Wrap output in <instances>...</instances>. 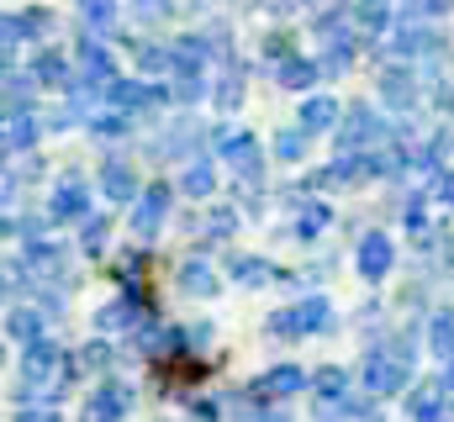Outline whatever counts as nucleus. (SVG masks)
Instances as JSON below:
<instances>
[{
  "mask_svg": "<svg viewBox=\"0 0 454 422\" xmlns=\"http://www.w3.org/2000/svg\"><path fill=\"white\" fill-rule=\"evenodd\" d=\"M407 380H412V359L407 354H396V348L364 354V391L370 396H396V391H407Z\"/></svg>",
  "mask_w": 454,
  "mask_h": 422,
  "instance_id": "1",
  "label": "nucleus"
},
{
  "mask_svg": "<svg viewBox=\"0 0 454 422\" xmlns=\"http://www.w3.org/2000/svg\"><path fill=\"white\" fill-rule=\"evenodd\" d=\"M339 148L343 153H354V148H386V121L370 111V106H354L348 116H343V127H339Z\"/></svg>",
  "mask_w": 454,
  "mask_h": 422,
  "instance_id": "2",
  "label": "nucleus"
},
{
  "mask_svg": "<svg viewBox=\"0 0 454 422\" xmlns=\"http://www.w3.org/2000/svg\"><path fill=\"white\" fill-rule=\"evenodd\" d=\"M317 327H328V296H301L296 307H286V312L270 316V332H280V338L317 332Z\"/></svg>",
  "mask_w": 454,
  "mask_h": 422,
  "instance_id": "3",
  "label": "nucleus"
},
{
  "mask_svg": "<svg viewBox=\"0 0 454 422\" xmlns=\"http://www.w3.org/2000/svg\"><path fill=\"white\" fill-rule=\"evenodd\" d=\"M106 101L127 116V111L164 106V101H169V90H164V85H143V80H112V85H106Z\"/></svg>",
  "mask_w": 454,
  "mask_h": 422,
  "instance_id": "4",
  "label": "nucleus"
},
{
  "mask_svg": "<svg viewBox=\"0 0 454 422\" xmlns=\"http://www.w3.org/2000/svg\"><path fill=\"white\" fill-rule=\"evenodd\" d=\"M217 143H223V153H227V164L238 169V180H259L264 175V159H259V143L248 137V132H217Z\"/></svg>",
  "mask_w": 454,
  "mask_h": 422,
  "instance_id": "5",
  "label": "nucleus"
},
{
  "mask_svg": "<svg viewBox=\"0 0 454 422\" xmlns=\"http://www.w3.org/2000/svg\"><path fill=\"white\" fill-rule=\"evenodd\" d=\"M21 264H27V275H32V280H53V285H59V280L69 275V259H64V248H59V243H48V238L27 243Z\"/></svg>",
  "mask_w": 454,
  "mask_h": 422,
  "instance_id": "6",
  "label": "nucleus"
},
{
  "mask_svg": "<svg viewBox=\"0 0 454 422\" xmlns=\"http://www.w3.org/2000/svg\"><path fill=\"white\" fill-rule=\"evenodd\" d=\"M127 412H132V391H127V386H116V380H106V386L85 402L80 422H121Z\"/></svg>",
  "mask_w": 454,
  "mask_h": 422,
  "instance_id": "7",
  "label": "nucleus"
},
{
  "mask_svg": "<svg viewBox=\"0 0 454 422\" xmlns=\"http://www.w3.org/2000/svg\"><path fill=\"white\" fill-rule=\"evenodd\" d=\"M164 216H169V185L159 180V185H148V191L137 196V211H132V227H137V238H153V232L164 227Z\"/></svg>",
  "mask_w": 454,
  "mask_h": 422,
  "instance_id": "8",
  "label": "nucleus"
},
{
  "mask_svg": "<svg viewBox=\"0 0 454 422\" xmlns=\"http://www.w3.org/2000/svg\"><path fill=\"white\" fill-rule=\"evenodd\" d=\"M74 64H80L85 80H96V85H112L116 80V64H112V53H106L101 37H80V43H74Z\"/></svg>",
  "mask_w": 454,
  "mask_h": 422,
  "instance_id": "9",
  "label": "nucleus"
},
{
  "mask_svg": "<svg viewBox=\"0 0 454 422\" xmlns=\"http://www.w3.org/2000/svg\"><path fill=\"white\" fill-rule=\"evenodd\" d=\"M407 418L412 422H450V391H444V386H418V391H407Z\"/></svg>",
  "mask_w": 454,
  "mask_h": 422,
  "instance_id": "10",
  "label": "nucleus"
},
{
  "mask_svg": "<svg viewBox=\"0 0 454 422\" xmlns=\"http://www.w3.org/2000/svg\"><path fill=\"white\" fill-rule=\"evenodd\" d=\"M391 264H396L391 238H386V232H370V238L359 243V275H364V280H386V275H391Z\"/></svg>",
  "mask_w": 454,
  "mask_h": 422,
  "instance_id": "11",
  "label": "nucleus"
},
{
  "mask_svg": "<svg viewBox=\"0 0 454 422\" xmlns=\"http://www.w3.org/2000/svg\"><path fill=\"white\" fill-rule=\"evenodd\" d=\"M85 211H90V191H85L80 180H64V185L53 191V207H48L53 222H80Z\"/></svg>",
  "mask_w": 454,
  "mask_h": 422,
  "instance_id": "12",
  "label": "nucleus"
},
{
  "mask_svg": "<svg viewBox=\"0 0 454 422\" xmlns=\"http://www.w3.org/2000/svg\"><path fill=\"white\" fill-rule=\"evenodd\" d=\"M169 53H175V80H201V64H207V43L201 37H175Z\"/></svg>",
  "mask_w": 454,
  "mask_h": 422,
  "instance_id": "13",
  "label": "nucleus"
},
{
  "mask_svg": "<svg viewBox=\"0 0 454 422\" xmlns=\"http://www.w3.org/2000/svg\"><path fill=\"white\" fill-rule=\"evenodd\" d=\"M364 175H370V164H364V153H359V159H354V153H343L339 164H328V169H323V175H317L312 185H323V191H343V185H359Z\"/></svg>",
  "mask_w": 454,
  "mask_h": 422,
  "instance_id": "14",
  "label": "nucleus"
},
{
  "mask_svg": "<svg viewBox=\"0 0 454 422\" xmlns=\"http://www.w3.org/2000/svg\"><path fill=\"white\" fill-rule=\"evenodd\" d=\"M32 85H74V80H69V59H64L59 48H43V53L32 59Z\"/></svg>",
  "mask_w": 454,
  "mask_h": 422,
  "instance_id": "15",
  "label": "nucleus"
},
{
  "mask_svg": "<svg viewBox=\"0 0 454 422\" xmlns=\"http://www.w3.org/2000/svg\"><path fill=\"white\" fill-rule=\"evenodd\" d=\"M106 364H112V343L96 338V343H85L80 354H69V380H74V375H101Z\"/></svg>",
  "mask_w": 454,
  "mask_h": 422,
  "instance_id": "16",
  "label": "nucleus"
},
{
  "mask_svg": "<svg viewBox=\"0 0 454 422\" xmlns=\"http://www.w3.org/2000/svg\"><path fill=\"white\" fill-rule=\"evenodd\" d=\"M307 386V375L296 370V364H280V370H270L259 386H254V396H291V391H301Z\"/></svg>",
  "mask_w": 454,
  "mask_h": 422,
  "instance_id": "17",
  "label": "nucleus"
},
{
  "mask_svg": "<svg viewBox=\"0 0 454 422\" xmlns=\"http://www.w3.org/2000/svg\"><path fill=\"white\" fill-rule=\"evenodd\" d=\"M380 96L391 106H412L418 101V80H412V69H386L380 74Z\"/></svg>",
  "mask_w": 454,
  "mask_h": 422,
  "instance_id": "18",
  "label": "nucleus"
},
{
  "mask_svg": "<svg viewBox=\"0 0 454 422\" xmlns=\"http://www.w3.org/2000/svg\"><path fill=\"white\" fill-rule=\"evenodd\" d=\"M180 291H185V296H217V275H212L201 259H185V264H180Z\"/></svg>",
  "mask_w": 454,
  "mask_h": 422,
  "instance_id": "19",
  "label": "nucleus"
},
{
  "mask_svg": "<svg viewBox=\"0 0 454 422\" xmlns=\"http://www.w3.org/2000/svg\"><path fill=\"white\" fill-rule=\"evenodd\" d=\"M5 332H11L16 343H27V348H32V343L43 338V312H37V307H16V312L5 316Z\"/></svg>",
  "mask_w": 454,
  "mask_h": 422,
  "instance_id": "20",
  "label": "nucleus"
},
{
  "mask_svg": "<svg viewBox=\"0 0 454 422\" xmlns=\"http://www.w3.org/2000/svg\"><path fill=\"white\" fill-rule=\"evenodd\" d=\"M339 116H343V111H339L333 96H312V101L301 106V127H307V132H323V127H333Z\"/></svg>",
  "mask_w": 454,
  "mask_h": 422,
  "instance_id": "21",
  "label": "nucleus"
},
{
  "mask_svg": "<svg viewBox=\"0 0 454 422\" xmlns=\"http://www.w3.org/2000/svg\"><path fill=\"white\" fill-rule=\"evenodd\" d=\"M137 312H143V307H132V301H112V307L96 312V327H101V332H132V327H137Z\"/></svg>",
  "mask_w": 454,
  "mask_h": 422,
  "instance_id": "22",
  "label": "nucleus"
},
{
  "mask_svg": "<svg viewBox=\"0 0 454 422\" xmlns=\"http://www.w3.org/2000/svg\"><path fill=\"white\" fill-rule=\"evenodd\" d=\"M32 137H37V111H27V116H5V148H11V153L32 148Z\"/></svg>",
  "mask_w": 454,
  "mask_h": 422,
  "instance_id": "23",
  "label": "nucleus"
},
{
  "mask_svg": "<svg viewBox=\"0 0 454 422\" xmlns=\"http://www.w3.org/2000/svg\"><path fill=\"white\" fill-rule=\"evenodd\" d=\"M312 386H317V402H323V407H328V402L339 407V402H343V391H348V375H343L339 364H323Z\"/></svg>",
  "mask_w": 454,
  "mask_h": 422,
  "instance_id": "24",
  "label": "nucleus"
},
{
  "mask_svg": "<svg viewBox=\"0 0 454 422\" xmlns=\"http://www.w3.org/2000/svg\"><path fill=\"white\" fill-rule=\"evenodd\" d=\"M101 185H106V196H112V201H127V196H143V191H137V175H132L127 164H106Z\"/></svg>",
  "mask_w": 454,
  "mask_h": 422,
  "instance_id": "25",
  "label": "nucleus"
},
{
  "mask_svg": "<svg viewBox=\"0 0 454 422\" xmlns=\"http://www.w3.org/2000/svg\"><path fill=\"white\" fill-rule=\"evenodd\" d=\"M428 348H434L439 359H450V364H454V316L450 312H439L434 322H428Z\"/></svg>",
  "mask_w": 454,
  "mask_h": 422,
  "instance_id": "26",
  "label": "nucleus"
},
{
  "mask_svg": "<svg viewBox=\"0 0 454 422\" xmlns=\"http://www.w3.org/2000/svg\"><path fill=\"white\" fill-rule=\"evenodd\" d=\"M317 74H323V64H312V59H291V64H280V85H286V90H307Z\"/></svg>",
  "mask_w": 454,
  "mask_h": 422,
  "instance_id": "27",
  "label": "nucleus"
},
{
  "mask_svg": "<svg viewBox=\"0 0 454 422\" xmlns=\"http://www.w3.org/2000/svg\"><path fill=\"white\" fill-rule=\"evenodd\" d=\"M227 270H232V280H243V285H264V280H275V270H270L264 259H254V254H238Z\"/></svg>",
  "mask_w": 454,
  "mask_h": 422,
  "instance_id": "28",
  "label": "nucleus"
},
{
  "mask_svg": "<svg viewBox=\"0 0 454 422\" xmlns=\"http://www.w3.org/2000/svg\"><path fill=\"white\" fill-rule=\"evenodd\" d=\"M307 143H312V132H307V127H280V137H275V153H280L286 164H296V159L307 153Z\"/></svg>",
  "mask_w": 454,
  "mask_h": 422,
  "instance_id": "29",
  "label": "nucleus"
},
{
  "mask_svg": "<svg viewBox=\"0 0 454 422\" xmlns=\"http://www.w3.org/2000/svg\"><path fill=\"white\" fill-rule=\"evenodd\" d=\"M439 43H444V37H439V32H423V27H407V32L396 37L402 53H439Z\"/></svg>",
  "mask_w": 454,
  "mask_h": 422,
  "instance_id": "30",
  "label": "nucleus"
},
{
  "mask_svg": "<svg viewBox=\"0 0 454 422\" xmlns=\"http://www.w3.org/2000/svg\"><path fill=\"white\" fill-rule=\"evenodd\" d=\"M180 185H185L191 196H212V191H217V175H212V164H207V159H196V164L185 169V180H180Z\"/></svg>",
  "mask_w": 454,
  "mask_h": 422,
  "instance_id": "31",
  "label": "nucleus"
},
{
  "mask_svg": "<svg viewBox=\"0 0 454 422\" xmlns=\"http://www.w3.org/2000/svg\"><path fill=\"white\" fill-rule=\"evenodd\" d=\"M137 64L148 74H175V53L169 48H137Z\"/></svg>",
  "mask_w": 454,
  "mask_h": 422,
  "instance_id": "32",
  "label": "nucleus"
},
{
  "mask_svg": "<svg viewBox=\"0 0 454 422\" xmlns=\"http://www.w3.org/2000/svg\"><path fill=\"white\" fill-rule=\"evenodd\" d=\"M339 418L343 422H380V407L375 402H339Z\"/></svg>",
  "mask_w": 454,
  "mask_h": 422,
  "instance_id": "33",
  "label": "nucleus"
},
{
  "mask_svg": "<svg viewBox=\"0 0 454 422\" xmlns=\"http://www.w3.org/2000/svg\"><path fill=\"white\" fill-rule=\"evenodd\" d=\"M217 106H223V111H238V106H243V80H238V74H227L223 85H217Z\"/></svg>",
  "mask_w": 454,
  "mask_h": 422,
  "instance_id": "34",
  "label": "nucleus"
},
{
  "mask_svg": "<svg viewBox=\"0 0 454 422\" xmlns=\"http://www.w3.org/2000/svg\"><path fill=\"white\" fill-rule=\"evenodd\" d=\"M90 127H96L101 137H121V132H127V116H121V111H101Z\"/></svg>",
  "mask_w": 454,
  "mask_h": 422,
  "instance_id": "35",
  "label": "nucleus"
},
{
  "mask_svg": "<svg viewBox=\"0 0 454 422\" xmlns=\"http://www.w3.org/2000/svg\"><path fill=\"white\" fill-rule=\"evenodd\" d=\"M232 227H238V216H232V207H212V222H207V232H212V238H227Z\"/></svg>",
  "mask_w": 454,
  "mask_h": 422,
  "instance_id": "36",
  "label": "nucleus"
},
{
  "mask_svg": "<svg viewBox=\"0 0 454 422\" xmlns=\"http://www.w3.org/2000/svg\"><path fill=\"white\" fill-rule=\"evenodd\" d=\"M301 211H307V216L296 222V232H301V238H312V232H323V222H328V207H301Z\"/></svg>",
  "mask_w": 454,
  "mask_h": 422,
  "instance_id": "37",
  "label": "nucleus"
},
{
  "mask_svg": "<svg viewBox=\"0 0 454 422\" xmlns=\"http://www.w3.org/2000/svg\"><path fill=\"white\" fill-rule=\"evenodd\" d=\"M354 21H359L364 32H380V27H386V5H359V11H354Z\"/></svg>",
  "mask_w": 454,
  "mask_h": 422,
  "instance_id": "38",
  "label": "nucleus"
},
{
  "mask_svg": "<svg viewBox=\"0 0 454 422\" xmlns=\"http://www.w3.org/2000/svg\"><path fill=\"white\" fill-rule=\"evenodd\" d=\"M101 243H106V216H90L85 222V254H101Z\"/></svg>",
  "mask_w": 454,
  "mask_h": 422,
  "instance_id": "39",
  "label": "nucleus"
},
{
  "mask_svg": "<svg viewBox=\"0 0 454 422\" xmlns=\"http://www.w3.org/2000/svg\"><path fill=\"white\" fill-rule=\"evenodd\" d=\"M169 96H175V101H196V96H201V80H175Z\"/></svg>",
  "mask_w": 454,
  "mask_h": 422,
  "instance_id": "40",
  "label": "nucleus"
},
{
  "mask_svg": "<svg viewBox=\"0 0 454 422\" xmlns=\"http://www.w3.org/2000/svg\"><path fill=\"white\" fill-rule=\"evenodd\" d=\"M85 21H96V27H106V21H116L112 5H85Z\"/></svg>",
  "mask_w": 454,
  "mask_h": 422,
  "instance_id": "41",
  "label": "nucleus"
},
{
  "mask_svg": "<svg viewBox=\"0 0 454 422\" xmlns=\"http://www.w3.org/2000/svg\"><path fill=\"white\" fill-rule=\"evenodd\" d=\"M16 422H64V418H59L53 407H32V412H21Z\"/></svg>",
  "mask_w": 454,
  "mask_h": 422,
  "instance_id": "42",
  "label": "nucleus"
},
{
  "mask_svg": "<svg viewBox=\"0 0 454 422\" xmlns=\"http://www.w3.org/2000/svg\"><path fill=\"white\" fill-rule=\"evenodd\" d=\"M217 418V407H212V402H196V422H212Z\"/></svg>",
  "mask_w": 454,
  "mask_h": 422,
  "instance_id": "43",
  "label": "nucleus"
},
{
  "mask_svg": "<svg viewBox=\"0 0 454 422\" xmlns=\"http://www.w3.org/2000/svg\"><path fill=\"white\" fill-rule=\"evenodd\" d=\"M439 196H450V201H454V169L444 175V180H439Z\"/></svg>",
  "mask_w": 454,
  "mask_h": 422,
  "instance_id": "44",
  "label": "nucleus"
},
{
  "mask_svg": "<svg viewBox=\"0 0 454 422\" xmlns=\"http://www.w3.org/2000/svg\"><path fill=\"white\" fill-rule=\"evenodd\" d=\"M439 386H444V391H450V396H454V364H450V370H444V380H439Z\"/></svg>",
  "mask_w": 454,
  "mask_h": 422,
  "instance_id": "45",
  "label": "nucleus"
}]
</instances>
